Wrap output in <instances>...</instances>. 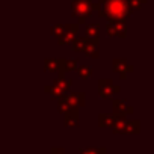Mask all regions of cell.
I'll use <instances>...</instances> for the list:
<instances>
[{
  "mask_svg": "<svg viewBox=\"0 0 154 154\" xmlns=\"http://www.w3.org/2000/svg\"><path fill=\"white\" fill-rule=\"evenodd\" d=\"M77 29H79V24H75V23H71V24H63V32L62 35L57 38V42L60 45H66L69 44L75 35H77Z\"/></svg>",
  "mask_w": 154,
  "mask_h": 154,
  "instance_id": "7",
  "label": "cell"
},
{
  "mask_svg": "<svg viewBox=\"0 0 154 154\" xmlns=\"http://www.w3.org/2000/svg\"><path fill=\"white\" fill-rule=\"evenodd\" d=\"M86 42H88V38H86V36H83V38L75 36V38L71 41L72 50H74V51H77V53H82V51L85 50V47H86Z\"/></svg>",
  "mask_w": 154,
  "mask_h": 154,
  "instance_id": "15",
  "label": "cell"
},
{
  "mask_svg": "<svg viewBox=\"0 0 154 154\" xmlns=\"http://www.w3.org/2000/svg\"><path fill=\"white\" fill-rule=\"evenodd\" d=\"M127 18H112L107 20L106 32L109 36H119V38H127Z\"/></svg>",
  "mask_w": 154,
  "mask_h": 154,
  "instance_id": "4",
  "label": "cell"
},
{
  "mask_svg": "<svg viewBox=\"0 0 154 154\" xmlns=\"http://www.w3.org/2000/svg\"><path fill=\"white\" fill-rule=\"evenodd\" d=\"M85 35L89 39L98 38L100 36V24H97V23H88L86 24V29H85Z\"/></svg>",
  "mask_w": 154,
  "mask_h": 154,
  "instance_id": "13",
  "label": "cell"
},
{
  "mask_svg": "<svg viewBox=\"0 0 154 154\" xmlns=\"http://www.w3.org/2000/svg\"><path fill=\"white\" fill-rule=\"evenodd\" d=\"M66 104L69 106V109H80L85 106L86 103V94L85 92H69L63 95Z\"/></svg>",
  "mask_w": 154,
  "mask_h": 154,
  "instance_id": "6",
  "label": "cell"
},
{
  "mask_svg": "<svg viewBox=\"0 0 154 154\" xmlns=\"http://www.w3.org/2000/svg\"><path fill=\"white\" fill-rule=\"evenodd\" d=\"M72 80L71 79H65V77H57L53 82V85L50 86H44V92L50 94L53 98H59L65 94H68V91L71 89Z\"/></svg>",
  "mask_w": 154,
  "mask_h": 154,
  "instance_id": "3",
  "label": "cell"
},
{
  "mask_svg": "<svg viewBox=\"0 0 154 154\" xmlns=\"http://www.w3.org/2000/svg\"><path fill=\"white\" fill-rule=\"evenodd\" d=\"M79 154H107L106 148H80Z\"/></svg>",
  "mask_w": 154,
  "mask_h": 154,
  "instance_id": "19",
  "label": "cell"
},
{
  "mask_svg": "<svg viewBox=\"0 0 154 154\" xmlns=\"http://www.w3.org/2000/svg\"><path fill=\"white\" fill-rule=\"evenodd\" d=\"M83 53L88 54L92 59H98L100 57V41H98V38H94V39L88 38V42H86Z\"/></svg>",
  "mask_w": 154,
  "mask_h": 154,
  "instance_id": "11",
  "label": "cell"
},
{
  "mask_svg": "<svg viewBox=\"0 0 154 154\" xmlns=\"http://www.w3.org/2000/svg\"><path fill=\"white\" fill-rule=\"evenodd\" d=\"M139 131H140V122H139L137 119H133V121H128V119H127V122H125V125H124V133L137 134Z\"/></svg>",
  "mask_w": 154,
  "mask_h": 154,
  "instance_id": "16",
  "label": "cell"
},
{
  "mask_svg": "<svg viewBox=\"0 0 154 154\" xmlns=\"http://www.w3.org/2000/svg\"><path fill=\"white\" fill-rule=\"evenodd\" d=\"M113 119H115V115H110V113H100V115H98V125H100L101 128L112 127Z\"/></svg>",
  "mask_w": 154,
  "mask_h": 154,
  "instance_id": "17",
  "label": "cell"
},
{
  "mask_svg": "<svg viewBox=\"0 0 154 154\" xmlns=\"http://www.w3.org/2000/svg\"><path fill=\"white\" fill-rule=\"evenodd\" d=\"M62 32H63V24H54L51 27V36H54V38H59L62 35Z\"/></svg>",
  "mask_w": 154,
  "mask_h": 154,
  "instance_id": "21",
  "label": "cell"
},
{
  "mask_svg": "<svg viewBox=\"0 0 154 154\" xmlns=\"http://www.w3.org/2000/svg\"><path fill=\"white\" fill-rule=\"evenodd\" d=\"M75 69H77V74H79V77H80V79H83V80L91 79L92 74H94V69H92V66H89V65H77Z\"/></svg>",
  "mask_w": 154,
  "mask_h": 154,
  "instance_id": "14",
  "label": "cell"
},
{
  "mask_svg": "<svg viewBox=\"0 0 154 154\" xmlns=\"http://www.w3.org/2000/svg\"><path fill=\"white\" fill-rule=\"evenodd\" d=\"M77 65H79V59H65L63 60V71L69 72V71L75 69Z\"/></svg>",
  "mask_w": 154,
  "mask_h": 154,
  "instance_id": "18",
  "label": "cell"
},
{
  "mask_svg": "<svg viewBox=\"0 0 154 154\" xmlns=\"http://www.w3.org/2000/svg\"><path fill=\"white\" fill-rule=\"evenodd\" d=\"M145 3H146V0H130V8H131L133 14H134L137 9H140L142 5H145Z\"/></svg>",
  "mask_w": 154,
  "mask_h": 154,
  "instance_id": "20",
  "label": "cell"
},
{
  "mask_svg": "<svg viewBox=\"0 0 154 154\" xmlns=\"http://www.w3.org/2000/svg\"><path fill=\"white\" fill-rule=\"evenodd\" d=\"M51 154H66V152H65L63 148H56L54 146V148H51Z\"/></svg>",
  "mask_w": 154,
  "mask_h": 154,
  "instance_id": "22",
  "label": "cell"
},
{
  "mask_svg": "<svg viewBox=\"0 0 154 154\" xmlns=\"http://www.w3.org/2000/svg\"><path fill=\"white\" fill-rule=\"evenodd\" d=\"M119 91H121V88L118 85H115V82L112 79H100L98 80V94L103 100L118 95Z\"/></svg>",
  "mask_w": 154,
  "mask_h": 154,
  "instance_id": "5",
  "label": "cell"
},
{
  "mask_svg": "<svg viewBox=\"0 0 154 154\" xmlns=\"http://www.w3.org/2000/svg\"><path fill=\"white\" fill-rule=\"evenodd\" d=\"M100 18L112 20V18H127L133 15L130 8V0H104L98 11Z\"/></svg>",
  "mask_w": 154,
  "mask_h": 154,
  "instance_id": "1",
  "label": "cell"
},
{
  "mask_svg": "<svg viewBox=\"0 0 154 154\" xmlns=\"http://www.w3.org/2000/svg\"><path fill=\"white\" fill-rule=\"evenodd\" d=\"M112 107H113V115H118V116H127L134 112V109L128 106L125 100H121V98H113Z\"/></svg>",
  "mask_w": 154,
  "mask_h": 154,
  "instance_id": "9",
  "label": "cell"
},
{
  "mask_svg": "<svg viewBox=\"0 0 154 154\" xmlns=\"http://www.w3.org/2000/svg\"><path fill=\"white\" fill-rule=\"evenodd\" d=\"M63 115H65V118H63L65 127H77L79 125V109H69Z\"/></svg>",
  "mask_w": 154,
  "mask_h": 154,
  "instance_id": "12",
  "label": "cell"
},
{
  "mask_svg": "<svg viewBox=\"0 0 154 154\" xmlns=\"http://www.w3.org/2000/svg\"><path fill=\"white\" fill-rule=\"evenodd\" d=\"M94 0H72L71 2V15L77 18L79 24H83L86 18L94 14Z\"/></svg>",
  "mask_w": 154,
  "mask_h": 154,
  "instance_id": "2",
  "label": "cell"
},
{
  "mask_svg": "<svg viewBox=\"0 0 154 154\" xmlns=\"http://www.w3.org/2000/svg\"><path fill=\"white\" fill-rule=\"evenodd\" d=\"M63 60L65 59H54V57H48L44 60V69L50 71V72H59L57 77H65V71H63Z\"/></svg>",
  "mask_w": 154,
  "mask_h": 154,
  "instance_id": "8",
  "label": "cell"
},
{
  "mask_svg": "<svg viewBox=\"0 0 154 154\" xmlns=\"http://www.w3.org/2000/svg\"><path fill=\"white\" fill-rule=\"evenodd\" d=\"M113 69H115V72L119 74V77H121L122 80H125L128 72H131L134 69V66L130 65L125 59H118L116 57V59H113Z\"/></svg>",
  "mask_w": 154,
  "mask_h": 154,
  "instance_id": "10",
  "label": "cell"
}]
</instances>
